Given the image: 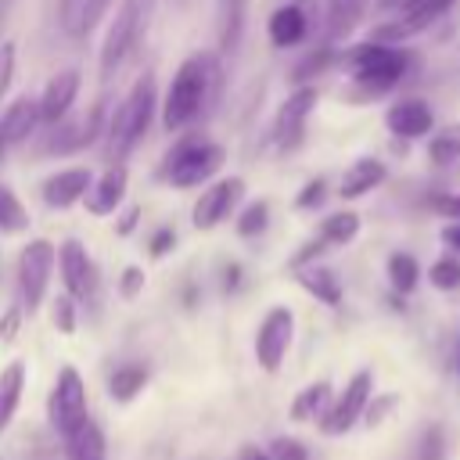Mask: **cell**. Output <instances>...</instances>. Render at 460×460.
<instances>
[{
	"instance_id": "38",
	"label": "cell",
	"mask_w": 460,
	"mask_h": 460,
	"mask_svg": "<svg viewBox=\"0 0 460 460\" xmlns=\"http://www.w3.org/2000/svg\"><path fill=\"white\" fill-rule=\"evenodd\" d=\"M323 194H327V180H323V176H316V180H309V183L298 190V198H295V208L309 212V208H316V205L323 201Z\"/></svg>"
},
{
	"instance_id": "35",
	"label": "cell",
	"mask_w": 460,
	"mask_h": 460,
	"mask_svg": "<svg viewBox=\"0 0 460 460\" xmlns=\"http://www.w3.org/2000/svg\"><path fill=\"white\" fill-rule=\"evenodd\" d=\"M428 280H431V288H438V291H460V259H438V262H431V270H428Z\"/></svg>"
},
{
	"instance_id": "31",
	"label": "cell",
	"mask_w": 460,
	"mask_h": 460,
	"mask_svg": "<svg viewBox=\"0 0 460 460\" xmlns=\"http://www.w3.org/2000/svg\"><path fill=\"white\" fill-rule=\"evenodd\" d=\"M428 158H431V165H453L460 158V122H453L431 137Z\"/></svg>"
},
{
	"instance_id": "42",
	"label": "cell",
	"mask_w": 460,
	"mask_h": 460,
	"mask_svg": "<svg viewBox=\"0 0 460 460\" xmlns=\"http://www.w3.org/2000/svg\"><path fill=\"white\" fill-rule=\"evenodd\" d=\"M22 316H25V309H22V302L18 305H11L4 316H0V345H11L14 338H18V327H22Z\"/></svg>"
},
{
	"instance_id": "3",
	"label": "cell",
	"mask_w": 460,
	"mask_h": 460,
	"mask_svg": "<svg viewBox=\"0 0 460 460\" xmlns=\"http://www.w3.org/2000/svg\"><path fill=\"white\" fill-rule=\"evenodd\" d=\"M151 115H155V75L144 72L108 119V151L115 162H122L137 147V140L151 129Z\"/></svg>"
},
{
	"instance_id": "16",
	"label": "cell",
	"mask_w": 460,
	"mask_h": 460,
	"mask_svg": "<svg viewBox=\"0 0 460 460\" xmlns=\"http://www.w3.org/2000/svg\"><path fill=\"white\" fill-rule=\"evenodd\" d=\"M90 187H93V172L86 165H72L43 180V201L50 208H72Z\"/></svg>"
},
{
	"instance_id": "29",
	"label": "cell",
	"mask_w": 460,
	"mask_h": 460,
	"mask_svg": "<svg viewBox=\"0 0 460 460\" xmlns=\"http://www.w3.org/2000/svg\"><path fill=\"white\" fill-rule=\"evenodd\" d=\"M420 280V266L410 252H392L388 255V284L399 291V295H410Z\"/></svg>"
},
{
	"instance_id": "50",
	"label": "cell",
	"mask_w": 460,
	"mask_h": 460,
	"mask_svg": "<svg viewBox=\"0 0 460 460\" xmlns=\"http://www.w3.org/2000/svg\"><path fill=\"white\" fill-rule=\"evenodd\" d=\"M0 155H4V140H0Z\"/></svg>"
},
{
	"instance_id": "17",
	"label": "cell",
	"mask_w": 460,
	"mask_h": 460,
	"mask_svg": "<svg viewBox=\"0 0 460 460\" xmlns=\"http://www.w3.org/2000/svg\"><path fill=\"white\" fill-rule=\"evenodd\" d=\"M126 190H129V172H126L122 162H115V165H108V169L101 172V180L86 190V208H90L93 216H111V212L126 201Z\"/></svg>"
},
{
	"instance_id": "36",
	"label": "cell",
	"mask_w": 460,
	"mask_h": 460,
	"mask_svg": "<svg viewBox=\"0 0 460 460\" xmlns=\"http://www.w3.org/2000/svg\"><path fill=\"white\" fill-rule=\"evenodd\" d=\"M50 323L58 334H75V302L68 295H58L50 302Z\"/></svg>"
},
{
	"instance_id": "6",
	"label": "cell",
	"mask_w": 460,
	"mask_h": 460,
	"mask_svg": "<svg viewBox=\"0 0 460 460\" xmlns=\"http://www.w3.org/2000/svg\"><path fill=\"white\" fill-rule=\"evenodd\" d=\"M58 266V248L47 237H32L18 255V288H22V309L32 316L50 288V273Z\"/></svg>"
},
{
	"instance_id": "44",
	"label": "cell",
	"mask_w": 460,
	"mask_h": 460,
	"mask_svg": "<svg viewBox=\"0 0 460 460\" xmlns=\"http://www.w3.org/2000/svg\"><path fill=\"white\" fill-rule=\"evenodd\" d=\"M438 216H446V219H453V223H460V194H442V198H435V205H431Z\"/></svg>"
},
{
	"instance_id": "8",
	"label": "cell",
	"mask_w": 460,
	"mask_h": 460,
	"mask_svg": "<svg viewBox=\"0 0 460 460\" xmlns=\"http://www.w3.org/2000/svg\"><path fill=\"white\" fill-rule=\"evenodd\" d=\"M370 399H374V374L370 370H356L349 377V385L341 388V395L331 402V410L316 420L320 431L323 435H345V431H352L363 420V410H367Z\"/></svg>"
},
{
	"instance_id": "22",
	"label": "cell",
	"mask_w": 460,
	"mask_h": 460,
	"mask_svg": "<svg viewBox=\"0 0 460 460\" xmlns=\"http://www.w3.org/2000/svg\"><path fill=\"white\" fill-rule=\"evenodd\" d=\"M244 18H248V0H219V54L234 58L244 36Z\"/></svg>"
},
{
	"instance_id": "46",
	"label": "cell",
	"mask_w": 460,
	"mask_h": 460,
	"mask_svg": "<svg viewBox=\"0 0 460 460\" xmlns=\"http://www.w3.org/2000/svg\"><path fill=\"white\" fill-rule=\"evenodd\" d=\"M137 219H140V208L133 205V208H126V212L119 216V223H115V230H119L122 237H129V234H133V226H137Z\"/></svg>"
},
{
	"instance_id": "14",
	"label": "cell",
	"mask_w": 460,
	"mask_h": 460,
	"mask_svg": "<svg viewBox=\"0 0 460 460\" xmlns=\"http://www.w3.org/2000/svg\"><path fill=\"white\" fill-rule=\"evenodd\" d=\"M79 68H61L58 75L47 79L43 93H40V122L58 126L61 119H68L75 97H79Z\"/></svg>"
},
{
	"instance_id": "1",
	"label": "cell",
	"mask_w": 460,
	"mask_h": 460,
	"mask_svg": "<svg viewBox=\"0 0 460 460\" xmlns=\"http://www.w3.org/2000/svg\"><path fill=\"white\" fill-rule=\"evenodd\" d=\"M216 90H219V65H216V58L212 54H190L176 68V75H172V83L165 90V104H162L165 129L169 133L172 129H187L208 108Z\"/></svg>"
},
{
	"instance_id": "7",
	"label": "cell",
	"mask_w": 460,
	"mask_h": 460,
	"mask_svg": "<svg viewBox=\"0 0 460 460\" xmlns=\"http://www.w3.org/2000/svg\"><path fill=\"white\" fill-rule=\"evenodd\" d=\"M50 424L61 438H68L90 413H86V381L75 367H61L50 388V402H47Z\"/></svg>"
},
{
	"instance_id": "15",
	"label": "cell",
	"mask_w": 460,
	"mask_h": 460,
	"mask_svg": "<svg viewBox=\"0 0 460 460\" xmlns=\"http://www.w3.org/2000/svg\"><path fill=\"white\" fill-rule=\"evenodd\" d=\"M385 126L388 133H395L399 140H417V137H428L431 126H435V111L428 101L420 97H402L395 101L388 111H385Z\"/></svg>"
},
{
	"instance_id": "9",
	"label": "cell",
	"mask_w": 460,
	"mask_h": 460,
	"mask_svg": "<svg viewBox=\"0 0 460 460\" xmlns=\"http://www.w3.org/2000/svg\"><path fill=\"white\" fill-rule=\"evenodd\" d=\"M291 341H295V313L288 305H273L262 316L259 331H255V359H259V367L266 374H277L284 367V356H288Z\"/></svg>"
},
{
	"instance_id": "23",
	"label": "cell",
	"mask_w": 460,
	"mask_h": 460,
	"mask_svg": "<svg viewBox=\"0 0 460 460\" xmlns=\"http://www.w3.org/2000/svg\"><path fill=\"white\" fill-rule=\"evenodd\" d=\"M22 392H25V363L11 359L0 370V435L11 428V420L18 413V402H22Z\"/></svg>"
},
{
	"instance_id": "30",
	"label": "cell",
	"mask_w": 460,
	"mask_h": 460,
	"mask_svg": "<svg viewBox=\"0 0 460 460\" xmlns=\"http://www.w3.org/2000/svg\"><path fill=\"white\" fill-rule=\"evenodd\" d=\"M0 230L4 234H22L29 230V212L25 205L18 201V194L0 180Z\"/></svg>"
},
{
	"instance_id": "2",
	"label": "cell",
	"mask_w": 460,
	"mask_h": 460,
	"mask_svg": "<svg viewBox=\"0 0 460 460\" xmlns=\"http://www.w3.org/2000/svg\"><path fill=\"white\" fill-rule=\"evenodd\" d=\"M223 162H226V151H223L216 140H208V137H201V133H190V137L176 140V144L165 151L158 176H162L169 187H198V183L212 180V176L223 169Z\"/></svg>"
},
{
	"instance_id": "25",
	"label": "cell",
	"mask_w": 460,
	"mask_h": 460,
	"mask_svg": "<svg viewBox=\"0 0 460 460\" xmlns=\"http://www.w3.org/2000/svg\"><path fill=\"white\" fill-rule=\"evenodd\" d=\"M65 453H68V460H108L101 428L86 417V420H83V424L65 438Z\"/></svg>"
},
{
	"instance_id": "5",
	"label": "cell",
	"mask_w": 460,
	"mask_h": 460,
	"mask_svg": "<svg viewBox=\"0 0 460 460\" xmlns=\"http://www.w3.org/2000/svg\"><path fill=\"white\" fill-rule=\"evenodd\" d=\"M147 4L151 0H122V7L115 11V18L104 32V43H101V83H108L129 58V50L137 47V40L147 25Z\"/></svg>"
},
{
	"instance_id": "27",
	"label": "cell",
	"mask_w": 460,
	"mask_h": 460,
	"mask_svg": "<svg viewBox=\"0 0 460 460\" xmlns=\"http://www.w3.org/2000/svg\"><path fill=\"white\" fill-rule=\"evenodd\" d=\"M144 385H147V370L137 367V363H126V367H119V370L108 377V395H111L115 402H133V399L144 392Z\"/></svg>"
},
{
	"instance_id": "18",
	"label": "cell",
	"mask_w": 460,
	"mask_h": 460,
	"mask_svg": "<svg viewBox=\"0 0 460 460\" xmlns=\"http://www.w3.org/2000/svg\"><path fill=\"white\" fill-rule=\"evenodd\" d=\"M40 126V101L36 97H18L0 111V140L18 144L29 140V133Z\"/></svg>"
},
{
	"instance_id": "11",
	"label": "cell",
	"mask_w": 460,
	"mask_h": 460,
	"mask_svg": "<svg viewBox=\"0 0 460 460\" xmlns=\"http://www.w3.org/2000/svg\"><path fill=\"white\" fill-rule=\"evenodd\" d=\"M58 266H61V284H65V295L72 302H86L97 288V270H93V259L86 252L83 241L68 237L61 248H58Z\"/></svg>"
},
{
	"instance_id": "26",
	"label": "cell",
	"mask_w": 460,
	"mask_h": 460,
	"mask_svg": "<svg viewBox=\"0 0 460 460\" xmlns=\"http://www.w3.org/2000/svg\"><path fill=\"white\" fill-rule=\"evenodd\" d=\"M367 7L370 0H327V40H345L359 25Z\"/></svg>"
},
{
	"instance_id": "37",
	"label": "cell",
	"mask_w": 460,
	"mask_h": 460,
	"mask_svg": "<svg viewBox=\"0 0 460 460\" xmlns=\"http://www.w3.org/2000/svg\"><path fill=\"white\" fill-rule=\"evenodd\" d=\"M14 65H18V47H14L11 40H4V43H0V97L11 90Z\"/></svg>"
},
{
	"instance_id": "4",
	"label": "cell",
	"mask_w": 460,
	"mask_h": 460,
	"mask_svg": "<svg viewBox=\"0 0 460 460\" xmlns=\"http://www.w3.org/2000/svg\"><path fill=\"white\" fill-rule=\"evenodd\" d=\"M345 68L370 93H385V90H392L406 75L410 54L402 47H388V43H374L370 40V43H359V47H352L345 54Z\"/></svg>"
},
{
	"instance_id": "47",
	"label": "cell",
	"mask_w": 460,
	"mask_h": 460,
	"mask_svg": "<svg viewBox=\"0 0 460 460\" xmlns=\"http://www.w3.org/2000/svg\"><path fill=\"white\" fill-rule=\"evenodd\" d=\"M442 244H446V248H453V252L460 255V223H449V226L442 230Z\"/></svg>"
},
{
	"instance_id": "43",
	"label": "cell",
	"mask_w": 460,
	"mask_h": 460,
	"mask_svg": "<svg viewBox=\"0 0 460 460\" xmlns=\"http://www.w3.org/2000/svg\"><path fill=\"white\" fill-rule=\"evenodd\" d=\"M266 456L270 460H305V446L298 438H277Z\"/></svg>"
},
{
	"instance_id": "32",
	"label": "cell",
	"mask_w": 460,
	"mask_h": 460,
	"mask_svg": "<svg viewBox=\"0 0 460 460\" xmlns=\"http://www.w3.org/2000/svg\"><path fill=\"white\" fill-rule=\"evenodd\" d=\"M79 147H86V129L79 122L61 119L58 129H54V137L47 140V151L50 155H68V151H79Z\"/></svg>"
},
{
	"instance_id": "34",
	"label": "cell",
	"mask_w": 460,
	"mask_h": 460,
	"mask_svg": "<svg viewBox=\"0 0 460 460\" xmlns=\"http://www.w3.org/2000/svg\"><path fill=\"white\" fill-rule=\"evenodd\" d=\"M266 226H270V201L266 198L244 205V212L237 216V234L241 237H259Z\"/></svg>"
},
{
	"instance_id": "10",
	"label": "cell",
	"mask_w": 460,
	"mask_h": 460,
	"mask_svg": "<svg viewBox=\"0 0 460 460\" xmlns=\"http://www.w3.org/2000/svg\"><path fill=\"white\" fill-rule=\"evenodd\" d=\"M241 194H244V180H241V176H223V180L208 183V187L201 190V198L194 201V208H190V223H194L198 230L219 226V223L230 216V208L241 201Z\"/></svg>"
},
{
	"instance_id": "20",
	"label": "cell",
	"mask_w": 460,
	"mask_h": 460,
	"mask_svg": "<svg viewBox=\"0 0 460 460\" xmlns=\"http://www.w3.org/2000/svg\"><path fill=\"white\" fill-rule=\"evenodd\" d=\"M385 176H388V169H385V162H381V158H359V162H352V165L345 169L338 194H341L345 201H356V198L370 194L374 187H381V183H385Z\"/></svg>"
},
{
	"instance_id": "49",
	"label": "cell",
	"mask_w": 460,
	"mask_h": 460,
	"mask_svg": "<svg viewBox=\"0 0 460 460\" xmlns=\"http://www.w3.org/2000/svg\"><path fill=\"white\" fill-rule=\"evenodd\" d=\"M456 367H460V349H456Z\"/></svg>"
},
{
	"instance_id": "13",
	"label": "cell",
	"mask_w": 460,
	"mask_h": 460,
	"mask_svg": "<svg viewBox=\"0 0 460 460\" xmlns=\"http://www.w3.org/2000/svg\"><path fill=\"white\" fill-rule=\"evenodd\" d=\"M449 7H453V0H406V4L399 7V22H395V25H381V29L374 32V43L395 47L399 40H406V36H413V32H424V29H428L431 22H438Z\"/></svg>"
},
{
	"instance_id": "45",
	"label": "cell",
	"mask_w": 460,
	"mask_h": 460,
	"mask_svg": "<svg viewBox=\"0 0 460 460\" xmlns=\"http://www.w3.org/2000/svg\"><path fill=\"white\" fill-rule=\"evenodd\" d=\"M172 244H176V234H172L169 226H162V230H158V234L151 237V244H147V252H151L155 259H162V255H165V252H169Z\"/></svg>"
},
{
	"instance_id": "21",
	"label": "cell",
	"mask_w": 460,
	"mask_h": 460,
	"mask_svg": "<svg viewBox=\"0 0 460 460\" xmlns=\"http://www.w3.org/2000/svg\"><path fill=\"white\" fill-rule=\"evenodd\" d=\"M331 402H334V395H331V381H313V385H305L295 399H291V406H288V417L295 420V424H305V420H320L327 410H331Z\"/></svg>"
},
{
	"instance_id": "41",
	"label": "cell",
	"mask_w": 460,
	"mask_h": 460,
	"mask_svg": "<svg viewBox=\"0 0 460 460\" xmlns=\"http://www.w3.org/2000/svg\"><path fill=\"white\" fill-rule=\"evenodd\" d=\"M395 402H399V395H377V399H370L367 410H363V424L367 428H377L385 420V413H392Z\"/></svg>"
},
{
	"instance_id": "33",
	"label": "cell",
	"mask_w": 460,
	"mask_h": 460,
	"mask_svg": "<svg viewBox=\"0 0 460 460\" xmlns=\"http://www.w3.org/2000/svg\"><path fill=\"white\" fill-rule=\"evenodd\" d=\"M334 65V50L331 47H320V50H313V54H305L295 68H291V83H298V86H309V79L313 75H320V72H327Z\"/></svg>"
},
{
	"instance_id": "24",
	"label": "cell",
	"mask_w": 460,
	"mask_h": 460,
	"mask_svg": "<svg viewBox=\"0 0 460 460\" xmlns=\"http://www.w3.org/2000/svg\"><path fill=\"white\" fill-rule=\"evenodd\" d=\"M295 277H298V284H302L316 302H323V305H338V302H341V284H338L334 270L313 262V266L295 270Z\"/></svg>"
},
{
	"instance_id": "48",
	"label": "cell",
	"mask_w": 460,
	"mask_h": 460,
	"mask_svg": "<svg viewBox=\"0 0 460 460\" xmlns=\"http://www.w3.org/2000/svg\"><path fill=\"white\" fill-rule=\"evenodd\" d=\"M241 460H270L266 453H259V449H244V456Z\"/></svg>"
},
{
	"instance_id": "28",
	"label": "cell",
	"mask_w": 460,
	"mask_h": 460,
	"mask_svg": "<svg viewBox=\"0 0 460 460\" xmlns=\"http://www.w3.org/2000/svg\"><path fill=\"white\" fill-rule=\"evenodd\" d=\"M359 234V212H352V208H338V212H331L323 223H320V241L323 244H349L352 237Z\"/></svg>"
},
{
	"instance_id": "40",
	"label": "cell",
	"mask_w": 460,
	"mask_h": 460,
	"mask_svg": "<svg viewBox=\"0 0 460 460\" xmlns=\"http://www.w3.org/2000/svg\"><path fill=\"white\" fill-rule=\"evenodd\" d=\"M446 456V435L438 424H431L420 438V460H442Z\"/></svg>"
},
{
	"instance_id": "19",
	"label": "cell",
	"mask_w": 460,
	"mask_h": 460,
	"mask_svg": "<svg viewBox=\"0 0 460 460\" xmlns=\"http://www.w3.org/2000/svg\"><path fill=\"white\" fill-rule=\"evenodd\" d=\"M266 32H270V43L273 47H295V43H302L305 32H309V18H305L302 4L277 7L270 14V22H266Z\"/></svg>"
},
{
	"instance_id": "39",
	"label": "cell",
	"mask_w": 460,
	"mask_h": 460,
	"mask_svg": "<svg viewBox=\"0 0 460 460\" xmlns=\"http://www.w3.org/2000/svg\"><path fill=\"white\" fill-rule=\"evenodd\" d=\"M144 284H147L144 270H140V266H126V270H122V277H119V295H122L126 302H133V298L144 291Z\"/></svg>"
},
{
	"instance_id": "12",
	"label": "cell",
	"mask_w": 460,
	"mask_h": 460,
	"mask_svg": "<svg viewBox=\"0 0 460 460\" xmlns=\"http://www.w3.org/2000/svg\"><path fill=\"white\" fill-rule=\"evenodd\" d=\"M316 101H320L316 86H298V90L288 93V101L280 104V111H277V119H273V137H277V144H280L284 151H291V147L302 144L305 122H309Z\"/></svg>"
}]
</instances>
